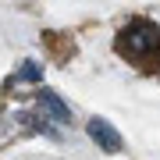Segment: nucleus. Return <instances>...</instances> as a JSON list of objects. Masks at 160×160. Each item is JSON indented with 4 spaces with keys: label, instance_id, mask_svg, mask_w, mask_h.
<instances>
[{
    "label": "nucleus",
    "instance_id": "obj_3",
    "mask_svg": "<svg viewBox=\"0 0 160 160\" xmlns=\"http://www.w3.org/2000/svg\"><path fill=\"white\" fill-rule=\"evenodd\" d=\"M39 103H43V107L50 110V114L57 118V121H68V107H64V103L53 96V92H46V89H43V92H39Z\"/></svg>",
    "mask_w": 160,
    "mask_h": 160
},
{
    "label": "nucleus",
    "instance_id": "obj_4",
    "mask_svg": "<svg viewBox=\"0 0 160 160\" xmlns=\"http://www.w3.org/2000/svg\"><path fill=\"white\" fill-rule=\"evenodd\" d=\"M18 78H22V82H29V78H39V68H36V64H25V68L18 71Z\"/></svg>",
    "mask_w": 160,
    "mask_h": 160
},
{
    "label": "nucleus",
    "instance_id": "obj_1",
    "mask_svg": "<svg viewBox=\"0 0 160 160\" xmlns=\"http://www.w3.org/2000/svg\"><path fill=\"white\" fill-rule=\"evenodd\" d=\"M118 53L128 64H139L142 71L160 68V25L149 18H132L125 29L118 32Z\"/></svg>",
    "mask_w": 160,
    "mask_h": 160
},
{
    "label": "nucleus",
    "instance_id": "obj_2",
    "mask_svg": "<svg viewBox=\"0 0 160 160\" xmlns=\"http://www.w3.org/2000/svg\"><path fill=\"white\" fill-rule=\"evenodd\" d=\"M89 135L96 139L103 149H110V153H118V149H121V135H118L103 118H92V121H89Z\"/></svg>",
    "mask_w": 160,
    "mask_h": 160
}]
</instances>
